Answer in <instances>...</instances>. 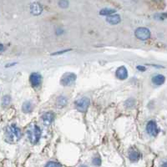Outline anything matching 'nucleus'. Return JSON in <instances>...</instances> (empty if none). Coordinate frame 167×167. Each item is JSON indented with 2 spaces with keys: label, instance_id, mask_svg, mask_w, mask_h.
I'll use <instances>...</instances> for the list:
<instances>
[{
  "label": "nucleus",
  "instance_id": "obj_1",
  "mask_svg": "<svg viewBox=\"0 0 167 167\" xmlns=\"http://www.w3.org/2000/svg\"><path fill=\"white\" fill-rule=\"evenodd\" d=\"M21 138V130L15 125H12L6 130V139L9 143H16Z\"/></svg>",
  "mask_w": 167,
  "mask_h": 167
},
{
  "label": "nucleus",
  "instance_id": "obj_2",
  "mask_svg": "<svg viewBox=\"0 0 167 167\" xmlns=\"http://www.w3.org/2000/svg\"><path fill=\"white\" fill-rule=\"evenodd\" d=\"M27 135H28L29 141L33 145H35L38 142V140L41 137V130L36 125L34 124L30 125L27 130Z\"/></svg>",
  "mask_w": 167,
  "mask_h": 167
},
{
  "label": "nucleus",
  "instance_id": "obj_3",
  "mask_svg": "<svg viewBox=\"0 0 167 167\" xmlns=\"http://www.w3.org/2000/svg\"><path fill=\"white\" fill-rule=\"evenodd\" d=\"M90 99L87 97H83L78 100L75 101V108L79 112H86L88 110V107L90 105Z\"/></svg>",
  "mask_w": 167,
  "mask_h": 167
},
{
  "label": "nucleus",
  "instance_id": "obj_4",
  "mask_svg": "<svg viewBox=\"0 0 167 167\" xmlns=\"http://www.w3.org/2000/svg\"><path fill=\"white\" fill-rule=\"evenodd\" d=\"M75 80H76V74L74 73H66L62 76L60 84L63 86H69L73 84Z\"/></svg>",
  "mask_w": 167,
  "mask_h": 167
},
{
  "label": "nucleus",
  "instance_id": "obj_5",
  "mask_svg": "<svg viewBox=\"0 0 167 167\" xmlns=\"http://www.w3.org/2000/svg\"><path fill=\"white\" fill-rule=\"evenodd\" d=\"M135 36L142 41H145L150 38V32L148 28H139L135 30Z\"/></svg>",
  "mask_w": 167,
  "mask_h": 167
},
{
  "label": "nucleus",
  "instance_id": "obj_6",
  "mask_svg": "<svg viewBox=\"0 0 167 167\" xmlns=\"http://www.w3.org/2000/svg\"><path fill=\"white\" fill-rule=\"evenodd\" d=\"M146 131L149 135L151 136H156L159 133L157 125L155 121H149L147 125H146Z\"/></svg>",
  "mask_w": 167,
  "mask_h": 167
},
{
  "label": "nucleus",
  "instance_id": "obj_7",
  "mask_svg": "<svg viewBox=\"0 0 167 167\" xmlns=\"http://www.w3.org/2000/svg\"><path fill=\"white\" fill-rule=\"evenodd\" d=\"M29 80H30L32 86L38 87L40 85V84L42 82V76L38 73H33L29 77Z\"/></svg>",
  "mask_w": 167,
  "mask_h": 167
},
{
  "label": "nucleus",
  "instance_id": "obj_8",
  "mask_svg": "<svg viewBox=\"0 0 167 167\" xmlns=\"http://www.w3.org/2000/svg\"><path fill=\"white\" fill-rule=\"evenodd\" d=\"M42 120L44 125H49L55 120V114L53 112H46L42 115Z\"/></svg>",
  "mask_w": 167,
  "mask_h": 167
},
{
  "label": "nucleus",
  "instance_id": "obj_9",
  "mask_svg": "<svg viewBox=\"0 0 167 167\" xmlns=\"http://www.w3.org/2000/svg\"><path fill=\"white\" fill-rule=\"evenodd\" d=\"M115 75L119 79L124 80V79H127V77H128V71L125 66H121L120 68H118V69L116 70Z\"/></svg>",
  "mask_w": 167,
  "mask_h": 167
},
{
  "label": "nucleus",
  "instance_id": "obj_10",
  "mask_svg": "<svg viewBox=\"0 0 167 167\" xmlns=\"http://www.w3.org/2000/svg\"><path fill=\"white\" fill-rule=\"evenodd\" d=\"M140 158V153L139 150L135 148H131L129 151V159L132 162H136L138 161Z\"/></svg>",
  "mask_w": 167,
  "mask_h": 167
},
{
  "label": "nucleus",
  "instance_id": "obj_11",
  "mask_svg": "<svg viewBox=\"0 0 167 167\" xmlns=\"http://www.w3.org/2000/svg\"><path fill=\"white\" fill-rule=\"evenodd\" d=\"M43 11V8L42 6L38 3H34L31 4L30 6V12L32 13V14L34 15H39L41 14Z\"/></svg>",
  "mask_w": 167,
  "mask_h": 167
},
{
  "label": "nucleus",
  "instance_id": "obj_12",
  "mask_svg": "<svg viewBox=\"0 0 167 167\" xmlns=\"http://www.w3.org/2000/svg\"><path fill=\"white\" fill-rule=\"evenodd\" d=\"M106 21H107L108 23H110V24L115 25V24H118L121 22V17H120V15L114 14V15H112V16H108L107 19H106Z\"/></svg>",
  "mask_w": 167,
  "mask_h": 167
},
{
  "label": "nucleus",
  "instance_id": "obj_13",
  "mask_svg": "<svg viewBox=\"0 0 167 167\" xmlns=\"http://www.w3.org/2000/svg\"><path fill=\"white\" fill-rule=\"evenodd\" d=\"M67 102H68V100L65 96H59L58 99H57V102H56V105L58 108H63L65 107V105L67 104Z\"/></svg>",
  "mask_w": 167,
  "mask_h": 167
},
{
  "label": "nucleus",
  "instance_id": "obj_14",
  "mask_svg": "<svg viewBox=\"0 0 167 167\" xmlns=\"http://www.w3.org/2000/svg\"><path fill=\"white\" fill-rule=\"evenodd\" d=\"M152 82L155 84L156 85H161L162 84L165 82V77L161 74L156 75L152 79Z\"/></svg>",
  "mask_w": 167,
  "mask_h": 167
},
{
  "label": "nucleus",
  "instance_id": "obj_15",
  "mask_svg": "<svg viewBox=\"0 0 167 167\" xmlns=\"http://www.w3.org/2000/svg\"><path fill=\"white\" fill-rule=\"evenodd\" d=\"M22 109H23V111L24 113H30L33 110V104H31L30 101H26V102L24 103Z\"/></svg>",
  "mask_w": 167,
  "mask_h": 167
},
{
  "label": "nucleus",
  "instance_id": "obj_16",
  "mask_svg": "<svg viewBox=\"0 0 167 167\" xmlns=\"http://www.w3.org/2000/svg\"><path fill=\"white\" fill-rule=\"evenodd\" d=\"M113 13H115V10L111 9H104L100 10V15H110Z\"/></svg>",
  "mask_w": 167,
  "mask_h": 167
},
{
  "label": "nucleus",
  "instance_id": "obj_17",
  "mask_svg": "<svg viewBox=\"0 0 167 167\" xmlns=\"http://www.w3.org/2000/svg\"><path fill=\"white\" fill-rule=\"evenodd\" d=\"M11 102V98H10L9 95H5L3 97V100H2V105L3 106H8Z\"/></svg>",
  "mask_w": 167,
  "mask_h": 167
},
{
  "label": "nucleus",
  "instance_id": "obj_18",
  "mask_svg": "<svg viewBox=\"0 0 167 167\" xmlns=\"http://www.w3.org/2000/svg\"><path fill=\"white\" fill-rule=\"evenodd\" d=\"M45 167H62L61 165H59L57 162H54V161H50L48 163H47Z\"/></svg>",
  "mask_w": 167,
  "mask_h": 167
},
{
  "label": "nucleus",
  "instance_id": "obj_19",
  "mask_svg": "<svg viewBox=\"0 0 167 167\" xmlns=\"http://www.w3.org/2000/svg\"><path fill=\"white\" fill-rule=\"evenodd\" d=\"M92 163H93V165L96 166H100L101 165V159L99 157L94 158Z\"/></svg>",
  "mask_w": 167,
  "mask_h": 167
},
{
  "label": "nucleus",
  "instance_id": "obj_20",
  "mask_svg": "<svg viewBox=\"0 0 167 167\" xmlns=\"http://www.w3.org/2000/svg\"><path fill=\"white\" fill-rule=\"evenodd\" d=\"M59 7L65 9V8H67L69 6V2L68 1H59Z\"/></svg>",
  "mask_w": 167,
  "mask_h": 167
},
{
  "label": "nucleus",
  "instance_id": "obj_21",
  "mask_svg": "<svg viewBox=\"0 0 167 167\" xmlns=\"http://www.w3.org/2000/svg\"><path fill=\"white\" fill-rule=\"evenodd\" d=\"M125 105H126V107H132V106H134V105H135V100H134L133 99L128 100L125 102Z\"/></svg>",
  "mask_w": 167,
  "mask_h": 167
},
{
  "label": "nucleus",
  "instance_id": "obj_22",
  "mask_svg": "<svg viewBox=\"0 0 167 167\" xmlns=\"http://www.w3.org/2000/svg\"><path fill=\"white\" fill-rule=\"evenodd\" d=\"M68 51H70V49H65V50H63V51H59V52H56L55 54H53L52 55H62L65 52H68Z\"/></svg>",
  "mask_w": 167,
  "mask_h": 167
},
{
  "label": "nucleus",
  "instance_id": "obj_23",
  "mask_svg": "<svg viewBox=\"0 0 167 167\" xmlns=\"http://www.w3.org/2000/svg\"><path fill=\"white\" fill-rule=\"evenodd\" d=\"M137 69H139V70H141V71H145V67H143V66H137Z\"/></svg>",
  "mask_w": 167,
  "mask_h": 167
},
{
  "label": "nucleus",
  "instance_id": "obj_24",
  "mask_svg": "<svg viewBox=\"0 0 167 167\" xmlns=\"http://www.w3.org/2000/svg\"><path fill=\"white\" fill-rule=\"evenodd\" d=\"M3 48H3V45L2 44H0V52H1V51H3Z\"/></svg>",
  "mask_w": 167,
  "mask_h": 167
},
{
  "label": "nucleus",
  "instance_id": "obj_25",
  "mask_svg": "<svg viewBox=\"0 0 167 167\" xmlns=\"http://www.w3.org/2000/svg\"><path fill=\"white\" fill-rule=\"evenodd\" d=\"M161 167H166V162H164V163H163V165H162V166Z\"/></svg>",
  "mask_w": 167,
  "mask_h": 167
},
{
  "label": "nucleus",
  "instance_id": "obj_26",
  "mask_svg": "<svg viewBox=\"0 0 167 167\" xmlns=\"http://www.w3.org/2000/svg\"><path fill=\"white\" fill-rule=\"evenodd\" d=\"M79 167H88L87 166H85V165H82V166H80Z\"/></svg>",
  "mask_w": 167,
  "mask_h": 167
}]
</instances>
